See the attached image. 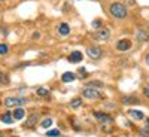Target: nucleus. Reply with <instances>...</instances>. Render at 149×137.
Returning <instances> with one entry per match:
<instances>
[{"instance_id": "nucleus-26", "label": "nucleus", "mask_w": 149, "mask_h": 137, "mask_svg": "<svg viewBox=\"0 0 149 137\" xmlns=\"http://www.w3.org/2000/svg\"><path fill=\"white\" fill-rule=\"evenodd\" d=\"M0 137H3V134H2V133H0Z\"/></svg>"}, {"instance_id": "nucleus-8", "label": "nucleus", "mask_w": 149, "mask_h": 137, "mask_svg": "<svg viewBox=\"0 0 149 137\" xmlns=\"http://www.w3.org/2000/svg\"><path fill=\"white\" fill-rule=\"evenodd\" d=\"M82 52H79V51H73L70 55H69V61L70 63H79V61H82Z\"/></svg>"}, {"instance_id": "nucleus-3", "label": "nucleus", "mask_w": 149, "mask_h": 137, "mask_svg": "<svg viewBox=\"0 0 149 137\" xmlns=\"http://www.w3.org/2000/svg\"><path fill=\"white\" fill-rule=\"evenodd\" d=\"M109 36H110V33H109L107 29H100V30H97L95 33H93V37L95 40H107Z\"/></svg>"}, {"instance_id": "nucleus-19", "label": "nucleus", "mask_w": 149, "mask_h": 137, "mask_svg": "<svg viewBox=\"0 0 149 137\" xmlns=\"http://www.w3.org/2000/svg\"><path fill=\"white\" fill-rule=\"evenodd\" d=\"M37 95L46 97V95H48V90H45V88H39V90H37Z\"/></svg>"}, {"instance_id": "nucleus-13", "label": "nucleus", "mask_w": 149, "mask_h": 137, "mask_svg": "<svg viewBox=\"0 0 149 137\" xmlns=\"http://www.w3.org/2000/svg\"><path fill=\"white\" fill-rule=\"evenodd\" d=\"M136 36H137L139 40H149V33H146V31H143V30H139Z\"/></svg>"}, {"instance_id": "nucleus-4", "label": "nucleus", "mask_w": 149, "mask_h": 137, "mask_svg": "<svg viewBox=\"0 0 149 137\" xmlns=\"http://www.w3.org/2000/svg\"><path fill=\"white\" fill-rule=\"evenodd\" d=\"M26 103V100L24 98H17V97H8L6 100H5V104L8 106V107H14V106H21V104H24Z\"/></svg>"}, {"instance_id": "nucleus-21", "label": "nucleus", "mask_w": 149, "mask_h": 137, "mask_svg": "<svg viewBox=\"0 0 149 137\" xmlns=\"http://www.w3.org/2000/svg\"><path fill=\"white\" fill-rule=\"evenodd\" d=\"M36 121H37V116H36V115H33V116H31V118L26 122V125H27V127H29V125H33V124H34Z\"/></svg>"}, {"instance_id": "nucleus-17", "label": "nucleus", "mask_w": 149, "mask_h": 137, "mask_svg": "<svg viewBox=\"0 0 149 137\" xmlns=\"http://www.w3.org/2000/svg\"><path fill=\"white\" fill-rule=\"evenodd\" d=\"M9 82V78L6 76V74H3V73H0V83H3V85H6Z\"/></svg>"}, {"instance_id": "nucleus-16", "label": "nucleus", "mask_w": 149, "mask_h": 137, "mask_svg": "<svg viewBox=\"0 0 149 137\" xmlns=\"http://www.w3.org/2000/svg\"><path fill=\"white\" fill-rule=\"evenodd\" d=\"M46 136H48V137H57V136H60V131H58V130H49V131L46 133Z\"/></svg>"}, {"instance_id": "nucleus-15", "label": "nucleus", "mask_w": 149, "mask_h": 137, "mask_svg": "<svg viewBox=\"0 0 149 137\" xmlns=\"http://www.w3.org/2000/svg\"><path fill=\"white\" fill-rule=\"evenodd\" d=\"M81 104H82L81 98H74V100H72V103H70L72 109H79V107H81Z\"/></svg>"}, {"instance_id": "nucleus-18", "label": "nucleus", "mask_w": 149, "mask_h": 137, "mask_svg": "<svg viewBox=\"0 0 149 137\" xmlns=\"http://www.w3.org/2000/svg\"><path fill=\"white\" fill-rule=\"evenodd\" d=\"M9 51V48H8V45H5V43H0V54H6Z\"/></svg>"}, {"instance_id": "nucleus-7", "label": "nucleus", "mask_w": 149, "mask_h": 137, "mask_svg": "<svg viewBox=\"0 0 149 137\" xmlns=\"http://www.w3.org/2000/svg\"><path fill=\"white\" fill-rule=\"evenodd\" d=\"M116 48H118V51H128V49L131 48V42L128 39H122V40L118 42Z\"/></svg>"}, {"instance_id": "nucleus-12", "label": "nucleus", "mask_w": 149, "mask_h": 137, "mask_svg": "<svg viewBox=\"0 0 149 137\" xmlns=\"http://www.w3.org/2000/svg\"><path fill=\"white\" fill-rule=\"evenodd\" d=\"M0 119H2V122H5V124H12V122H14V118H12V115L9 113V112L3 113L2 116H0Z\"/></svg>"}, {"instance_id": "nucleus-6", "label": "nucleus", "mask_w": 149, "mask_h": 137, "mask_svg": "<svg viewBox=\"0 0 149 137\" xmlns=\"http://www.w3.org/2000/svg\"><path fill=\"white\" fill-rule=\"evenodd\" d=\"M94 116L97 118V121H100L103 124H112V118L106 113H102V112H94Z\"/></svg>"}, {"instance_id": "nucleus-9", "label": "nucleus", "mask_w": 149, "mask_h": 137, "mask_svg": "<svg viewBox=\"0 0 149 137\" xmlns=\"http://www.w3.org/2000/svg\"><path fill=\"white\" fill-rule=\"evenodd\" d=\"M128 115L133 119H136V121H142L145 118V115L142 113V112H139V110H128Z\"/></svg>"}, {"instance_id": "nucleus-24", "label": "nucleus", "mask_w": 149, "mask_h": 137, "mask_svg": "<svg viewBox=\"0 0 149 137\" xmlns=\"http://www.w3.org/2000/svg\"><path fill=\"white\" fill-rule=\"evenodd\" d=\"M146 63H148V66H149V54L146 55Z\"/></svg>"}, {"instance_id": "nucleus-23", "label": "nucleus", "mask_w": 149, "mask_h": 137, "mask_svg": "<svg viewBox=\"0 0 149 137\" xmlns=\"http://www.w3.org/2000/svg\"><path fill=\"white\" fill-rule=\"evenodd\" d=\"M145 95L149 97V86H148V88H145Z\"/></svg>"}, {"instance_id": "nucleus-11", "label": "nucleus", "mask_w": 149, "mask_h": 137, "mask_svg": "<svg viewBox=\"0 0 149 137\" xmlns=\"http://www.w3.org/2000/svg\"><path fill=\"white\" fill-rule=\"evenodd\" d=\"M24 116H26V112H24V109H22V107H17V110L14 112V119L21 121Z\"/></svg>"}, {"instance_id": "nucleus-10", "label": "nucleus", "mask_w": 149, "mask_h": 137, "mask_svg": "<svg viewBox=\"0 0 149 137\" xmlns=\"http://www.w3.org/2000/svg\"><path fill=\"white\" fill-rule=\"evenodd\" d=\"M58 33H60L61 36H67V34L70 33V27L67 26L66 22H63V24H60V27H58Z\"/></svg>"}, {"instance_id": "nucleus-1", "label": "nucleus", "mask_w": 149, "mask_h": 137, "mask_svg": "<svg viewBox=\"0 0 149 137\" xmlns=\"http://www.w3.org/2000/svg\"><path fill=\"white\" fill-rule=\"evenodd\" d=\"M110 14L115 18H124V17H127V8L122 3H118V2L112 3L110 5Z\"/></svg>"}, {"instance_id": "nucleus-25", "label": "nucleus", "mask_w": 149, "mask_h": 137, "mask_svg": "<svg viewBox=\"0 0 149 137\" xmlns=\"http://www.w3.org/2000/svg\"><path fill=\"white\" fill-rule=\"evenodd\" d=\"M146 124H148V127H149V118H148V119H146Z\"/></svg>"}, {"instance_id": "nucleus-20", "label": "nucleus", "mask_w": 149, "mask_h": 137, "mask_svg": "<svg viewBox=\"0 0 149 137\" xmlns=\"http://www.w3.org/2000/svg\"><path fill=\"white\" fill-rule=\"evenodd\" d=\"M51 125H52V119H45L42 122V127L43 128H48V127H51Z\"/></svg>"}, {"instance_id": "nucleus-2", "label": "nucleus", "mask_w": 149, "mask_h": 137, "mask_svg": "<svg viewBox=\"0 0 149 137\" xmlns=\"http://www.w3.org/2000/svg\"><path fill=\"white\" fill-rule=\"evenodd\" d=\"M82 94H84V97L90 98V100H98V98L102 97V92L95 88H93V86H85Z\"/></svg>"}, {"instance_id": "nucleus-22", "label": "nucleus", "mask_w": 149, "mask_h": 137, "mask_svg": "<svg viewBox=\"0 0 149 137\" xmlns=\"http://www.w3.org/2000/svg\"><path fill=\"white\" fill-rule=\"evenodd\" d=\"M93 27L94 29H102V21L100 19H94L93 21Z\"/></svg>"}, {"instance_id": "nucleus-27", "label": "nucleus", "mask_w": 149, "mask_h": 137, "mask_svg": "<svg viewBox=\"0 0 149 137\" xmlns=\"http://www.w3.org/2000/svg\"><path fill=\"white\" fill-rule=\"evenodd\" d=\"M0 2H2V0H0Z\"/></svg>"}, {"instance_id": "nucleus-5", "label": "nucleus", "mask_w": 149, "mask_h": 137, "mask_svg": "<svg viewBox=\"0 0 149 137\" xmlns=\"http://www.w3.org/2000/svg\"><path fill=\"white\" fill-rule=\"evenodd\" d=\"M86 55H88L90 58H93V60H98V58L102 57V49L98 48V46L88 48V49H86Z\"/></svg>"}, {"instance_id": "nucleus-14", "label": "nucleus", "mask_w": 149, "mask_h": 137, "mask_svg": "<svg viewBox=\"0 0 149 137\" xmlns=\"http://www.w3.org/2000/svg\"><path fill=\"white\" fill-rule=\"evenodd\" d=\"M61 79H63V82H73V81H74V74L70 73V72H66Z\"/></svg>"}]
</instances>
